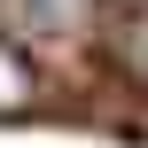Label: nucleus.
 Instances as JSON below:
<instances>
[{"label": "nucleus", "instance_id": "nucleus-1", "mask_svg": "<svg viewBox=\"0 0 148 148\" xmlns=\"http://www.w3.org/2000/svg\"><path fill=\"white\" fill-rule=\"evenodd\" d=\"M16 16L31 31H62V23H78V0H16Z\"/></svg>", "mask_w": 148, "mask_h": 148}, {"label": "nucleus", "instance_id": "nucleus-2", "mask_svg": "<svg viewBox=\"0 0 148 148\" xmlns=\"http://www.w3.org/2000/svg\"><path fill=\"white\" fill-rule=\"evenodd\" d=\"M23 101H31V78L16 70V55H0V117H8V109H23Z\"/></svg>", "mask_w": 148, "mask_h": 148}, {"label": "nucleus", "instance_id": "nucleus-3", "mask_svg": "<svg viewBox=\"0 0 148 148\" xmlns=\"http://www.w3.org/2000/svg\"><path fill=\"white\" fill-rule=\"evenodd\" d=\"M133 62H140V70H148V47H140V55H133Z\"/></svg>", "mask_w": 148, "mask_h": 148}]
</instances>
